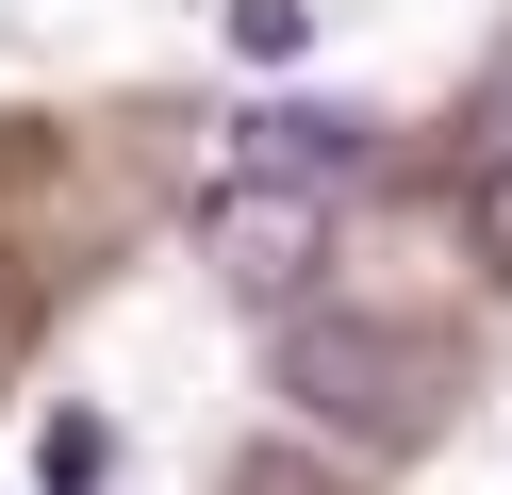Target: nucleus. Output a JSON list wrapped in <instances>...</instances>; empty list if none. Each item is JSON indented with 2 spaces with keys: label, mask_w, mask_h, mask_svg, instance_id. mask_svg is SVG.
Segmentation results:
<instances>
[{
  "label": "nucleus",
  "mask_w": 512,
  "mask_h": 495,
  "mask_svg": "<svg viewBox=\"0 0 512 495\" xmlns=\"http://www.w3.org/2000/svg\"><path fill=\"white\" fill-rule=\"evenodd\" d=\"M298 396L347 413V429H413V413H430V363L380 347V330H298Z\"/></svg>",
  "instance_id": "f03ea898"
},
{
  "label": "nucleus",
  "mask_w": 512,
  "mask_h": 495,
  "mask_svg": "<svg viewBox=\"0 0 512 495\" xmlns=\"http://www.w3.org/2000/svg\"><path fill=\"white\" fill-rule=\"evenodd\" d=\"M100 462H116V446H100V413H67V429H50V495H100Z\"/></svg>",
  "instance_id": "423d86ee"
},
{
  "label": "nucleus",
  "mask_w": 512,
  "mask_h": 495,
  "mask_svg": "<svg viewBox=\"0 0 512 495\" xmlns=\"http://www.w3.org/2000/svg\"><path fill=\"white\" fill-rule=\"evenodd\" d=\"M232 495H314V479H298V462H248V479H232Z\"/></svg>",
  "instance_id": "0eeeda50"
},
{
  "label": "nucleus",
  "mask_w": 512,
  "mask_h": 495,
  "mask_svg": "<svg viewBox=\"0 0 512 495\" xmlns=\"http://www.w3.org/2000/svg\"><path fill=\"white\" fill-rule=\"evenodd\" d=\"M463 231H479V264H496V281H512V149L479 165V198H463Z\"/></svg>",
  "instance_id": "39448f33"
},
{
  "label": "nucleus",
  "mask_w": 512,
  "mask_h": 495,
  "mask_svg": "<svg viewBox=\"0 0 512 495\" xmlns=\"http://www.w3.org/2000/svg\"><path fill=\"white\" fill-rule=\"evenodd\" d=\"M314 248H331V182H265V165H232V182L199 198V264L232 297H298Z\"/></svg>",
  "instance_id": "f257e3e1"
},
{
  "label": "nucleus",
  "mask_w": 512,
  "mask_h": 495,
  "mask_svg": "<svg viewBox=\"0 0 512 495\" xmlns=\"http://www.w3.org/2000/svg\"><path fill=\"white\" fill-rule=\"evenodd\" d=\"M232 165H265V182H347V165H364V116H331V99H265V116L232 132Z\"/></svg>",
  "instance_id": "7ed1b4c3"
},
{
  "label": "nucleus",
  "mask_w": 512,
  "mask_h": 495,
  "mask_svg": "<svg viewBox=\"0 0 512 495\" xmlns=\"http://www.w3.org/2000/svg\"><path fill=\"white\" fill-rule=\"evenodd\" d=\"M215 33H232V66H298L331 33V0H215Z\"/></svg>",
  "instance_id": "20e7f679"
}]
</instances>
